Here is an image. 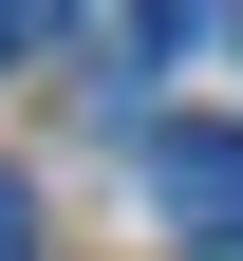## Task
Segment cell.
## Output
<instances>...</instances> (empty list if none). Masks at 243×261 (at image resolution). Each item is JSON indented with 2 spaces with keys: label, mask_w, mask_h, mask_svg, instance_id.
<instances>
[{
  "label": "cell",
  "mask_w": 243,
  "mask_h": 261,
  "mask_svg": "<svg viewBox=\"0 0 243 261\" xmlns=\"http://www.w3.org/2000/svg\"><path fill=\"white\" fill-rule=\"evenodd\" d=\"M150 205L187 224V261H243V130H150Z\"/></svg>",
  "instance_id": "6da1fadb"
},
{
  "label": "cell",
  "mask_w": 243,
  "mask_h": 261,
  "mask_svg": "<svg viewBox=\"0 0 243 261\" xmlns=\"http://www.w3.org/2000/svg\"><path fill=\"white\" fill-rule=\"evenodd\" d=\"M56 19H75V0H0V56H19V38H56Z\"/></svg>",
  "instance_id": "7a4b0ae2"
},
{
  "label": "cell",
  "mask_w": 243,
  "mask_h": 261,
  "mask_svg": "<svg viewBox=\"0 0 243 261\" xmlns=\"http://www.w3.org/2000/svg\"><path fill=\"white\" fill-rule=\"evenodd\" d=\"M0 261H19V187H0Z\"/></svg>",
  "instance_id": "3957f363"
}]
</instances>
